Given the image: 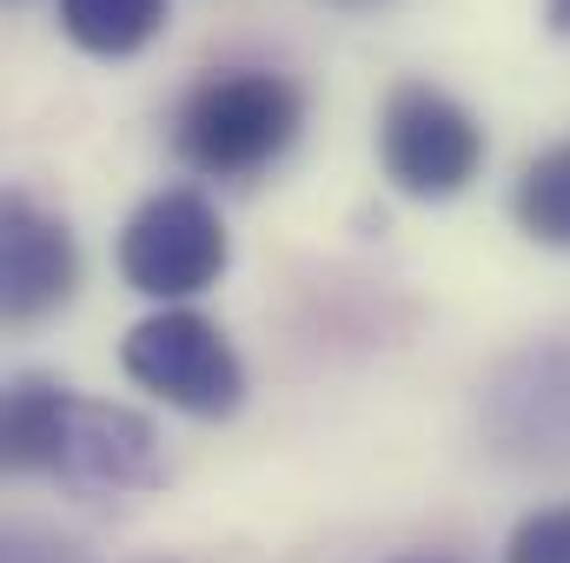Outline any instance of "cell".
Instances as JSON below:
<instances>
[{
  "instance_id": "cell-13",
  "label": "cell",
  "mask_w": 570,
  "mask_h": 563,
  "mask_svg": "<svg viewBox=\"0 0 570 563\" xmlns=\"http://www.w3.org/2000/svg\"><path fill=\"white\" fill-rule=\"evenodd\" d=\"M544 20H551V33H570V0H544Z\"/></svg>"
},
{
  "instance_id": "cell-9",
  "label": "cell",
  "mask_w": 570,
  "mask_h": 563,
  "mask_svg": "<svg viewBox=\"0 0 570 563\" xmlns=\"http://www.w3.org/2000/svg\"><path fill=\"white\" fill-rule=\"evenodd\" d=\"M60 398L67 385L60 378H40V372H20L7 385V405H0V464L20 471V477H40L47 471V444H53V424H60Z\"/></svg>"
},
{
  "instance_id": "cell-7",
  "label": "cell",
  "mask_w": 570,
  "mask_h": 563,
  "mask_svg": "<svg viewBox=\"0 0 570 563\" xmlns=\"http://www.w3.org/2000/svg\"><path fill=\"white\" fill-rule=\"evenodd\" d=\"M73 285H80V246L67 219H53L27 192H7L0 199V312L13 325H33L60 312Z\"/></svg>"
},
{
  "instance_id": "cell-6",
  "label": "cell",
  "mask_w": 570,
  "mask_h": 563,
  "mask_svg": "<svg viewBox=\"0 0 570 563\" xmlns=\"http://www.w3.org/2000/svg\"><path fill=\"white\" fill-rule=\"evenodd\" d=\"M40 477H53V484H67V491H87V497L153 491V484L166 477L159 431H153L140 412H127V405H100V398H80V392L67 385Z\"/></svg>"
},
{
  "instance_id": "cell-4",
  "label": "cell",
  "mask_w": 570,
  "mask_h": 563,
  "mask_svg": "<svg viewBox=\"0 0 570 563\" xmlns=\"http://www.w3.org/2000/svg\"><path fill=\"white\" fill-rule=\"evenodd\" d=\"M379 159L405 199H458L484 166V127L431 80H399L379 107Z\"/></svg>"
},
{
  "instance_id": "cell-8",
  "label": "cell",
  "mask_w": 570,
  "mask_h": 563,
  "mask_svg": "<svg viewBox=\"0 0 570 563\" xmlns=\"http://www.w3.org/2000/svg\"><path fill=\"white\" fill-rule=\"evenodd\" d=\"M60 33L94 60H127L166 33V0H60Z\"/></svg>"
},
{
  "instance_id": "cell-10",
  "label": "cell",
  "mask_w": 570,
  "mask_h": 563,
  "mask_svg": "<svg viewBox=\"0 0 570 563\" xmlns=\"http://www.w3.org/2000/svg\"><path fill=\"white\" fill-rule=\"evenodd\" d=\"M511 213H518V226H524L538 246L570 253V140L544 146V152L518 172V186H511Z\"/></svg>"
},
{
  "instance_id": "cell-5",
  "label": "cell",
  "mask_w": 570,
  "mask_h": 563,
  "mask_svg": "<svg viewBox=\"0 0 570 563\" xmlns=\"http://www.w3.org/2000/svg\"><path fill=\"white\" fill-rule=\"evenodd\" d=\"M478 424L498 457L518 464H570V338L524 345L484 378Z\"/></svg>"
},
{
  "instance_id": "cell-12",
  "label": "cell",
  "mask_w": 570,
  "mask_h": 563,
  "mask_svg": "<svg viewBox=\"0 0 570 563\" xmlns=\"http://www.w3.org/2000/svg\"><path fill=\"white\" fill-rule=\"evenodd\" d=\"M0 563H94L80 544H60V537H47V531H7V551Z\"/></svg>"
},
{
  "instance_id": "cell-2",
  "label": "cell",
  "mask_w": 570,
  "mask_h": 563,
  "mask_svg": "<svg viewBox=\"0 0 570 563\" xmlns=\"http://www.w3.org/2000/svg\"><path fill=\"white\" fill-rule=\"evenodd\" d=\"M120 365L140 392H153L159 405H173L186 418H233L246 398V365H239L233 338L193 305L146 312L120 345Z\"/></svg>"
},
{
  "instance_id": "cell-11",
  "label": "cell",
  "mask_w": 570,
  "mask_h": 563,
  "mask_svg": "<svg viewBox=\"0 0 570 563\" xmlns=\"http://www.w3.org/2000/svg\"><path fill=\"white\" fill-rule=\"evenodd\" d=\"M504 563H570V504H538L531 517H518Z\"/></svg>"
},
{
  "instance_id": "cell-3",
  "label": "cell",
  "mask_w": 570,
  "mask_h": 563,
  "mask_svg": "<svg viewBox=\"0 0 570 563\" xmlns=\"http://www.w3.org/2000/svg\"><path fill=\"white\" fill-rule=\"evenodd\" d=\"M226 259H233L226 219L193 186H166V192L140 199L134 219L120 226V279L159 305H186L206 285H219Z\"/></svg>"
},
{
  "instance_id": "cell-1",
  "label": "cell",
  "mask_w": 570,
  "mask_h": 563,
  "mask_svg": "<svg viewBox=\"0 0 570 563\" xmlns=\"http://www.w3.org/2000/svg\"><path fill=\"white\" fill-rule=\"evenodd\" d=\"M305 127V93L273 67H219L199 87H186L173 113L179 166L206 179H246L292 152Z\"/></svg>"
},
{
  "instance_id": "cell-14",
  "label": "cell",
  "mask_w": 570,
  "mask_h": 563,
  "mask_svg": "<svg viewBox=\"0 0 570 563\" xmlns=\"http://www.w3.org/2000/svg\"><path fill=\"white\" fill-rule=\"evenodd\" d=\"M332 7H372V0H332Z\"/></svg>"
}]
</instances>
